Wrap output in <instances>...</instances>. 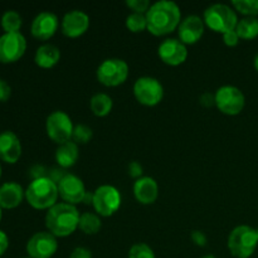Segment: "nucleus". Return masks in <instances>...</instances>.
<instances>
[{
	"label": "nucleus",
	"mask_w": 258,
	"mask_h": 258,
	"mask_svg": "<svg viewBox=\"0 0 258 258\" xmlns=\"http://www.w3.org/2000/svg\"><path fill=\"white\" fill-rule=\"evenodd\" d=\"M158 54L168 66H180L188 58V48L178 38H166L159 44Z\"/></svg>",
	"instance_id": "nucleus-14"
},
{
	"label": "nucleus",
	"mask_w": 258,
	"mask_h": 258,
	"mask_svg": "<svg viewBox=\"0 0 258 258\" xmlns=\"http://www.w3.org/2000/svg\"><path fill=\"white\" fill-rule=\"evenodd\" d=\"M232 7L234 10L246 17L258 15V0H233Z\"/></svg>",
	"instance_id": "nucleus-28"
},
{
	"label": "nucleus",
	"mask_w": 258,
	"mask_h": 258,
	"mask_svg": "<svg viewBox=\"0 0 258 258\" xmlns=\"http://www.w3.org/2000/svg\"><path fill=\"white\" fill-rule=\"evenodd\" d=\"M228 249L236 258H249L258 246L257 229L249 226H238L229 233Z\"/></svg>",
	"instance_id": "nucleus-5"
},
{
	"label": "nucleus",
	"mask_w": 258,
	"mask_h": 258,
	"mask_svg": "<svg viewBox=\"0 0 258 258\" xmlns=\"http://www.w3.org/2000/svg\"><path fill=\"white\" fill-rule=\"evenodd\" d=\"M12 96V87L7 81L0 78V102H7Z\"/></svg>",
	"instance_id": "nucleus-34"
},
{
	"label": "nucleus",
	"mask_w": 258,
	"mask_h": 258,
	"mask_svg": "<svg viewBox=\"0 0 258 258\" xmlns=\"http://www.w3.org/2000/svg\"><path fill=\"white\" fill-rule=\"evenodd\" d=\"M83 204H86V206H92L93 203V191H87L85 196V198H83L82 201Z\"/></svg>",
	"instance_id": "nucleus-40"
},
{
	"label": "nucleus",
	"mask_w": 258,
	"mask_h": 258,
	"mask_svg": "<svg viewBox=\"0 0 258 258\" xmlns=\"http://www.w3.org/2000/svg\"><path fill=\"white\" fill-rule=\"evenodd\" d=\"M203 20L208 28L217 33L224 34L229 30H234L238 23L236 10L227 4H212L204 10Z\"/></svg>",
	"instance_id": "nucleus-4"
},
{
	"label": "nucleus",
	"mask_w": 258,
	"mask_h": 258,
	"mask_svg": "<svg viewBox=\"0 0 258 258\" xmlns=\"http://www.w3.org/2000/svg\"><path fill=\"white\" fill-rule=\"evenodd\" d=\"M133 191L139 203L149 206V204L155 203L158 199L159 185L155 179L151 176H141V178L136 179L134 183Z\"/></svg>",
	"instance_id": "nucleus-19"
},
{
	"label": "nucleus",
	"mask_w": 258,
	"mask_h": 258,
	"mask_svg": "<svg viewBox=\"0 0 258 258\" xmlns=\"http://www.w3.org/2000/svg\"><path fill=\"white\" fill-rule=\"evenodd\" d=\"M204 29H206V23L203 18L196 14L188 15L181 20L178 27L179 39L185 45L196 44L203 37Z\"/></svg>",
	"instance_id": "nucleus-16"
},
{
	"label": "nucleus",
	"mask_w": 258,
	"mask_h": 258,
	"mask_svg": "<svg viewBox=\"0 0 258 258\" xmlns=\"http://www.w3.org/2000/svg\"><path fill=\"white\" fill-rule=\"evenodd\" d=\"M98 82L107 87L120 86L127 80L128 64L121 58H106L96 71Z\"/></svg>",
	"instance_id": "nucleus-6"
},
{
	"label": "nucleus",
	"mask_w": 258,
	"mask_h": 258,
	"mask_svg": "<svg viewBox=\"0 0 258 258\" xmlns=\"http://www.w3.org/2000/svg\"><path fill=\"white\" fill-rule=\"evenodd\" d=\"M60 50L54 44H43L35 50L34 62L40 68H52L59 62Z\"/></svg>",
	"instance_id": "nucleus-22"
},
{
	"label": "nucleus",
	"mask_w": 258,
	"mask_h": 258,
	"mask_svg": "<svg viewBox=\"0 0 258 258\" xmlns=\"http://www.w3.org/2000/svg\"><path fill=\"white\" fill-rule=\"evenodd\" d=\"M257 237H258V229H257Z\"/></svg>",
	"instance_id": "nucleus-45"
},
{
	"label": "nucleus",
	"mask_w": 258,
	"mask_h": 258,
	"mask_svg": "<svg viewBox=\"0 0 258 258\" xmlns=\"http://www.w3.org/2000/svg\"><path fill=\"white\" fill-rule=\"evenodd\" d=\"M58 249L57 237L50 232H38L33 234L27 243V252L30 258H50Z\"/></svg>",
	"instance_id": "nucleus-12"
},
{
	"label": "nucleus",
	"mask_w": 258,
	"mask_h": 258,
	"mask_svg": "<svg viewBox=\"0 0 258 258\" xmlns=\"http://www.w3.org/2000/svg\"><path fill=\"white\" fill-rule=\"evenodd\" d=\"M70 258H92V252L86 247H76L70 254Z\"/></svg>",
	"instance_id": "nucleus-36"
},
{
	"label": "nucleus",
	"mask_w": 258,
	"mask_h": 258,
	"mask_svg": "<svg viewBox=\"0 0 258 258\" xmlns=\"http://www.w3.org/2000/svg\"><path fill=\"white\" fill-rule=\"evenodd\" d=\"M128 258H155V253L149 244L135 243L128 251Z\"/></svg>",
	"instance_id": "nucleus-30"
},
{
	"label": "nucleus",
	"mask_w": 258,
	"mask_h": 258,
	"mask_svg": "<svg viewBox=\"0 0 258 258\" xmlns=\"http://www.w3.org/2000/svg\"><path fill=\"white\" fill-rule=\"evenodd\" d=\"M58 198V185L48 176L33 179L25 189V199L29 206L39 211L52 208L57 204Z\"/></svg>",
	"instance_id": "nucleus-3"
},
{
	"label": "nucleus",
	"mask_w": 258,
	"mask_h": 258,
	"mask_svg": "<svg viewBox=\"0 0 258 258\" xmlns=\"http://www.w3.org/2000/svg\"><path fill=\"white\" fill-rule=\"evenodd\" d=\"M253 66H254V68H256V70L258 71V53L256 55H254V59H253Z\"/></svg>",
	"instance_id": "nucleus-41"
},
{
	"label": "nucleus",
	"mask_w": 258,
	"mask_h": 258,
	"mask_svg": "<svg viewBox=\"0 0 258 258\" xmlns=\"http://www.w3.org/2000/svg\"><path fill=\"white\" fill-rule=\"evenodd\" d=\"M27 39L22 33H4L0 37V62L14 63L24 55Z\"/></svg>",
	"instance_id": "nucleus-11"
},
{
	"label": "nucleus",
	"mask_w": 258,
	"mask_h": 258,
	"mask_svg": "<svg viewBox=\"0 0 258 258\" xmlns=\"http://www.w3.org/2000/svg\"><path fill=\"white\" fill-rule=\"evenodd\" d=\"M237 34L241 39L251 40L258 37V18L257 17H244L238 20L236 27Z\"/></svg>",
	"instance_id": "nucleus-24"
},
{
	"label": "nucleus",
	"mask_w": 258,
	"mask_h": 258,
	"mask_svg": "<svg viewBox=\"0 0 258 258\" xmlns=\"http://www.w3.org/2000/svg\"><path fill=\"white\" fill-rule=\"evenodd\" d=\"M201 103L204 107H211V106L216 105V96H214V93H203V95L201 96Z\"/></svg>",
	"instance_id": "nucleus-38"
},
{
	"label": "nucleus",
	"mask_w": 258,
	"mask_h": 258,
	"mask_svg": "<svg viewBox=\"0 0 258 258\" xmlns=\"http://www.w3.org/2000/svg\"><path fill=\"white\" fill-rule=\"evenodd\" d=\"M93 136V131L90 126L83 125V123H78L75 125L72 134V141H75L76 144H87L90 143L91 139Z\"/></svg>",
	"instance_id": "nucleus-29"
},
{
	"label": "nucleus",
	"mask_w": 258,
	"mask_h": 258,
	"mask_svg": "<svg viewBox=\"0 0 258 258\" xmlns=\"http://www.w3.org/2000/svg\"><path fill=\"white\" fill-rule=\"evenodd\" d=\"M126 28L133 33H141L144 30H148V20L146 15L141 13H130L126 17L125 20Z\"/></svg>",
	"instance_id": "nucleus-27"
},
{
	"label": "nucleus",
	"mask_w": 258,
	"mask_h": 258,
	"mask_svg": "<svg viewBox=\"0 0 258 258\" xmlns=\"http://www.w3.org/2000/svg\"><path fill=\"white\" fill-rule=\"evenodd\" d=\"M121 193L113 185H100L93 191L92 207L100 217H111L120 209Z\"/></svg>",
	"instance_id": "nucleus-9"
},
{
	"label": "nucleus",
	"mask_w": 258,
	"mask_h": 258,
	"mask_svg": "<svg viewBox=\"0 0 258 258\" xmlns=\"http://www.w3.org/2000/svg\"><path fill=\"white\" fill-rule=\"evenodd\" d=\"M22 155V144L13 131L0 134V160L7 164H15Z\"/></svg>",
	"instance_id": "nucleus-18"
},
{
	"label": "nucleus",
	"mask_w": 258,
	"mask_h": 258,
	"mask_svg": "<svg viewBox=\"0 0 258 258\" xmlns=\"http://www.w3.org/2000/svg\"><path fill=\"white\" fill-rule=\"evenodd\" d=\"M3 209L2 208H0V222H2V218H3Z\"/></svg>",
	"instance_id": "nucleus-43"
},
{
	"label": "nucleus",
	"mask_w": 258,
	"mask_h": 258,
	"mask_svg": "<svg viewBox=\"0 0 258 258\" xmlns=\"http://www.w3.org/2000/svg\"><path fill=\"white\" fill-rule=\"evenodd\" d=\"M78 156H80V149H78L77 144L72 140L58 145L54 154L55 161H57L58 166L62 169L72 168L77 163Z\"/></svg>",
	"instance_id": "nucleus-21"
},
{
	"label": "nucleus",
	"mask_w": 258,
	"mask_h": 258,
	"mask_svg": "<svg viewBox=\"0 0 258 258\" xmlns=\"http://www.w3.org/2000/svg\"><path fill=\"white\" fill-rule=\"evenodd\" d=\"M126 5L134 13H141V14H146L151 7L149 0H126Z\"/></svg>",
	"instance_id": "nucleus-31"
},
{
	"label": "nucleus",
	"mask_w": 258,
	"mask_h": 258,
	"mask_svg": "<svg viewBox=\"0 0 258 258\" xmlns=\"http://www.w3.org/2000/svg\"><path fill=\"white\" fill-rule=\"evenodd\" d=\"M8 247H9V238L5 234V232L0 231V256H3L7 252Z\"/></svg>",
	"instance_id": "nucleus-39"
},
{
	"label": "nucleus",
	"mask_w": 258,
	"mask_h": 258,
	"mask_svg": "<svg viewBox=\"0 0 258 258\" xmlns=\"http://www.w3.org/2000/svg\"><path fill=\"white\" fill-rule=\"evenodd\" d=\"M222 38H223L224 44L228 45V47H234V45L238 44L239 39H241V38H239V35L237 34L236 29L226 32L224 34H222Z\"/></svg>",
	"instance_id": "nucleus-32"
},
{
	"label": "nucleus",
	"mask_w": 258,
	"mask_h": 258,
	"mask_svg": "<svg viewBox=\"0 0 258 258\" xmlns=\"http://www.w3.org/2000/svg\"><path fill=\"white\" fill-rule=\"evenodd\" d=\"M143 173H144L143 165H141L139 161L134 160L128 164V175H130L131 178L134 179L141 178V176H143Z\"/></svg>",
	"instance_id": "nucleus-33"
},
{
	"label": "nucleus",
	"mask_w": 258,
	"mask_h": 258,
	"mask_svg": "<svg viewBox=\"0 0 258 258\" xmlns=\"http://www.w3.org/2000/svg\"><path fill=\"white\" fill-rule=\"evenodd\" d=\"M78 228L83 232L85 234H97L100 229L102 228V221H101L100 216L93 212H85L81 214L80 223H78Z\"/></svg>",
	"instance_id": "nucleus-25"
},
{
	"label": "nucleus",
	"mask_w": 258,
	"mask_h": 258,
	"mask_svg": "<svg viewBox=\"0 0 258 258\" xmlns=\"http://www.w3.org/2000/svg\"><path fill=\"white\" fill-rule=\"evenodd\" d=\"M190 238L197 246L204 247L207 244V236L202 231H193L190 234Z\"/></svg>",
	"instance_id": "nucleus-37"
},
{
	"label": "nucleus",
	"mask_w": 258,
	"mask_h": 258,
	"mask_svg": "<svg viewBox=\"0 0 258 258\" xmlns=\"http://www.w3.org/2000/svg\"><path fill=\"white\" fill-rule=\"evenodd\" d=\"M113 107V101L111 96L107 93L98 92L91 97L90 100V108L93 112V115L98 116V117H103L107 116L108 113L112 111Z\"/></svg>",
	"instance_id": "nucleus-23"
},
{
	"label": "nucleus",
	"mask_w": 258,
	"mask_h": 258,
	"mask_svg": "<svg viewBox=\"0 0 258 258\" xmlns=\"http://www.w3.org/2000/svg\"><path fill=\"white\" fill-rule=\"evenodd\" d=\"M90 15L80 9L71 10L62 18V33L68 38H78L85 34L90 28Z\"/></svg>",
	"instance_id": "nucleus-15"
},
{
	"label": "nucleus",
	"mask_w": 258,
	"mask_h": 258,
	"mask_svg": "<svg viewBox=\"0 0 258 258\" xmlns=\"http://www.w3.org/2000/svg\"><path fill=\"white\" fill-rule=\"evenodd\" d=\"M57 185L59 198L64 203L72 204V206L82 203L83 198H85L86 193H87L82 179L80 176L75 175V174L67 173L64 175V178Z\"/></svg>",
	"instance_id": "nucleus-13"
},
{
	"label": "nucleus",
	"mask_w": 258,
	"mask_h": 258,
	"mask_svg": "<svg viewBox=\"0 0 258 258\" xmlns=\"http://www.w3.org/2000/svg\"><path fill=\"white\" fill-rule=\"evenodd\" d=\"M134 96L139 103L153 107L161 102L164 97V87L160 81L150 76L139 77L134 83Z\"/></svg>",
	"instance_id": "nucleus-8"
},
{
	"label": "nucleus",
	"mask_w": 258,
	"mask_h": 258,
	"mask_svg": "<svg viewBox=\"0 0 258 258\" xmlns=\"http://www.w3.org/2000/svg\"><path fill=\"white\" fill-rule=\"evenodd\" d=\"M145 15L148 30L156 37L170 34L178 29L181 22L180 8L170 0H159L154 3Z\"/></svg>",
	"instance_id": "nucleus-1"
},
{
	"label": "nucleus",
	"mask_w": 258,
	"mask_h": 258,
	"mask_svg": "<svg viewBox=\"0 0 258 258\" xmlns=\"http://www.w3.org/2000/svg\"><path fill=\"white\" fill-rule=\"evenodd\" d=\"M0 178H2V165H0Z\"/></svg>",
	"instance_id": "nucleus-44"
},
{
	"label": "nucleus",
	"mask_w": 258,
	"mask_h": 258,
	"mask_svg": "<svg viewBox=\"0 0 258 258\" xmlns=\"http://www.w3.org/2000/svg\"><path fill=\"white\" fill-rule=\"evenodd\" d=\"M24 258H30V257H24Z\"/></svg>",
	"instance_id": "nucleus-46"
},
{
	"label": "nucleus",
	"mask_w": 258,
	"mask_h": 258,
	"mask_svg": "<svg viewBox=\"0 0 258 258\" xmlns=\"http://www.w3.org/2000/svg\"><path fill=\"white\" fill-rule=\"evenodd\" d=\"M59 27L58 17L52 12H42L33 19L30 33L39 40H47L57 33Z\"/></svg>",
	"instance_id": "nucleus-17"
},
{
	"label": "nucleus",
	"mask_w": 258,
	"mask_h": 258,
	"mask_svg": "<svg viewBox=\"0 0 258 258\" xmlns=\"http://www.w3.org/2000/svg\"><path fill=\"white\" fill-rule=\"evenodd\" d=\"M66 174H67V173L64 171V169H62V168H59V166H58V168L50 169V171H48L47 176L50 179V180L54 181L55 184H58L60 180H62L63 178H64Z\"/></svg>",
	"instance_id": "nucleus-35"
},
{
	"label": "nucleus",
	"mask_w": 258,
	"mask_h": 258,
	"mask_svg": "<svg viewBox=\"0 0 258 258\" xmlns=\"http://www.w3.org/2000/svg\"><path fill=\"white\" fill-rule=\"evenodd\" d=\"M202 258H217L216 256H213V254H207V256L202 257Z\"/></svg>",
	"instance_id": "nucleus-42"
},
{
	"label": "nucleus",
	"mask_w": 258,
	"mask_h": 258,
	"mask_svg": "<svg viewBox=\"0 0 258 258\" xmlns=\"http://www.w3.org/2000/svg\"><path fill=\"white\" fill-rule=\"evenodd\" d=\"M214 96H216L217 108L224 115H238L246 105V97L243 92L236 86H222L216 91Z\"/></svg>",
	"instance_id": "nucleus-10"
},
{
	"label": "nucleus",
	"mask_w": 258,
	"mask_h": 258,
	"mask_svg": "<svg viewBox=\"0 0 258 258\" xmlns=\"http://www.w3.org/2000/svg\"><path fill=\"white\" fill-rule=\"evenodd\" d=\"M80 212L76 206L68 203H57L48 209L45 214V227L55 237L71 236L80 223Z\"/></svg>",
	"instance_id": "nucleus-2"
},
{
	"label": "nucleus",
	"mask_w": 258,
	"mask_h": 258,
	"mask_svg": "<svg viewBox=\"0 0 258 258\" xmlns=\"http://www.w3.org/2000/svg\"><path fill=\"white\" fill-rule=\"evenodd\" d=\"M73 128H75V125L72 122V118L62 110L53 111L45 120V131H47L48 138L58 145L72 140Z\"/></svg>",
	"instance_id": "nucleus-7"
},
{
	"label": "nucleus",
	"mask_w": 258,
	"mask_h": 258,
	"mask_svg": "<svg viewBox=\"0 0 258 258\" xmlns=\"http://www.w3.org/2000/svg\"><path fill=\"white\" fill-rule=\"evenodd\" d=\"M25 198V190L15 181L4 183L0 186V208L13 209L20 206Z\"/></svg>",
	"instance_id": "nucleus-20"
},
{
	"label": "nucleus",
	"mask_w": 258,
	"mask_h": 258,
	"mask_svg": "<svg viewBox=\"0 0 258 258\" xmlns=\"http://www.w3.org/2000/svg\"><path fill=\"white\" fill-rule=\"evenodd\" d=\"M0 24H2L3 30L5 33H19L23 24V19L19 13L15 12V10H7L3 14Z\"/></svg>",
	"instance_id": "nucleus-26"
}]
</instances>
